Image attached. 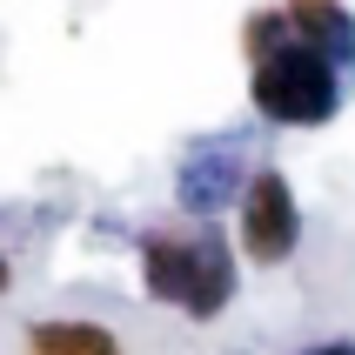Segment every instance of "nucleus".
Returning <instances> with one entry per match:
<instances>
[{
  "instance_id": "nucleus-7",
  "label": "nucleus",
  "mask_w": 355,
  "mask_h": 355,
  "mask_svg": "<svg viewBox=\"0 0 355 355\" xmlns=\"http://www.w3.org/2000/svg\"><path fill=\"white\" fill-rule=\"evenodd\" d=\"M309 355H355V342H322V349H309Z\"/></svg>"
},
{
  "instance_id": "nucleus-1",
  "label": "nucleus",
  "mask_w": 355,
  "mask_h": 355,
  "mask_svg": "<svg viewBox=\"0 0 355 355\" xmlns=\"http://www.w3.org/2000/svg\"><path fill=\"white\" fill-rule=\"evenodd\" d=\"M248 60H255L248 94L275 128H322L342 107V67L322 60L309 40H295L282 7L248 20Z\"/></svg>"
},
{
  "instance_id": "nucleus-6",
  "label": "nucleus",
  "mask_w": 355,
  "mask_h": 355,
  "mask_svg": "<svg viewBox=\"0 0 355 355\" xmlns=\"http://www.w3.org/2000/svg\"><path fill=\"white\" fill-rule=\"evenodd\" d=\"M27 349L34 355H121V342L101 322H34L27 329Z\"/></svg>"
},
{
  "instance_id": "nucleus-2",
  "label": "nucleus",
  "mask_w": 355,
  "mask_h": 355,
  "mask_svg": "<svg viewBox=\"0 0 355 355\" xmlns=\"http://www.w3.org/2000/svg\"><path fill=\"white\" fill-rule=\"evenodd\" d=\"M141 268H148V295L175 302L188 315H215L235 295V261L215 228H161L141 241Z\"/></svg>"
},
{
  "instance_id": "nucleus-5",
  "label": "nucleus",
  "mask_w": 355,
  "mask_h": 355,
  "mask_svg": "<svg viewBox=\"0 0 355 355\" xmlns=\"http://www.w3.org/2000/svg\"><path fill=\"white\" fill-rule=\"evenodd\" d=\"M282 14H288L295 40H309L322 60L355 74V20L342 14V0H282Z\"/></svg>"
},
{
  "instance_id": "nucleus-3",
  "label": "nucleus",
  "mask_w": 355,
  "mask_h": 355,
  "mask_svg": "<svg viewBox=\"0 0 355 355\" xmlns=\"http://www.w3.org/2000/svg\"><path fill=\"white\" fill-rule=\"evenodd\" d=\"M302 241V215H295V188L282 181V168H255L248 175V195H241V255L275 268V261L295 255Z\"/></svg>"
},
{
  "instance_id": "nucleus-4",
  "label": "nucleus",
  "mask_w": 355,
  "mask_h": 355,
  "mask_svg": "<svg viewBox=\"0 0 355 355\" xmlns=\"http://www.w3.org/2000/svg\"><path fill=\"white\" fill-rule=\"evenodd\" d=\"M248 188H241V148H201L188 168H181V201L195 208V215H215V208H228V201H241Z\"/></svg>"
},
{
  "instance_id": "nucleus-8",
  "label": "nucleus",
  "mask_w": 355,
  "mask_h": 355,
  "mask_svg": "<svg viewBox=\"0 0 355 355\" xmlns=\"http://www.w3.org/2000/svg\"><path fill=\"white\" fill-rule=\"evenodd\" d=\"M0 288H7V261H0Z\"/></svg>"
}]
</instances>
